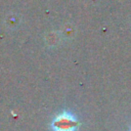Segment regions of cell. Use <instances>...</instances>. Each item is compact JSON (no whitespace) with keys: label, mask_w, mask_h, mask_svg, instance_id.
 Masks as SVG:
<instances>
[{"label":"cell","mask_w":131,"mask_h":131,"mask_svg":"<svg viewBox=\"0 0 131 131\" xmlns=\"http://www.w3.org/2000/svg\"><path fill=\"white\" fill-rule=\"evenodd\" d=\"M81 123L77 116L68 110L56 114L50 122L51 131H78Z\"/></svg>","instance_id":"6da1fadb"},{"label":"cell","mask_w":131,"mask_h":131,"mask_svg":"<svg viewBox=\"0 0 131 131\" xmlns=\"http://www.w3.org/2000/svg\"><path fill=\"white\" fill-rule=\"evenodd\" d=\"M128 131H131V128H130V129H129V130H128Z\"/></svg>","instance_id":"7a4b0ae2"}]
</instances>
